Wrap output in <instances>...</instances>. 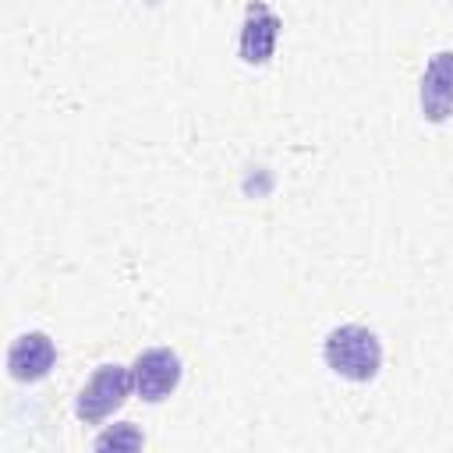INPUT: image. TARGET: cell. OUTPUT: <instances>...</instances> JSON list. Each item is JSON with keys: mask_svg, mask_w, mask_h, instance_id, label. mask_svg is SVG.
Listing matches in <instances>:
<instances>
[{"mask_svg": "<svg viewBox=\"0 0 453 453\" xmlns=\"http://www.w3.org/2000/svg\"><path fill=\"white\" fill-rule=\"evenodd\" d=\"M421 113L435 124L453 117V50H439L421 78Z\"/></svg>", "mask_w": 453, "mask_h": 453, "instance_id": "5", "label": "cell"}, {"mask_svg": "<svg viewBox=\"0 0 453 453\" xmlns=\"http://www.w3.org/2000/svg\"><path fill=\"white\" fill-rule=\"evenodd\" d=\"M142 432L134 425H113L96 439V449H142Z\"/></svg>", "mask_w": 453, "mask_h": 453, "instance_id": "7", "label": "cell"}, {"mask_svg": "<svg viewBox=\"0 0 453 453\" xmlns=\"http://www.w3.org/2000/svg\"><path fill=\"white\" fill-rule=\"evenodd\" d=\"M131 389H134L131 368H124V365H99L96 375L81 386V393H78V400H74V414H78L81 421L96 425V421L110 418V414L127 400Z\"/></svg>", "mask_w": 453, "mask_h": 453, "instance_id": "2", "label": "cell"}, {"mask_svg": "<svg viewBox=\"0 0 453 453\" xmlns=\"http://www.w3.org/2000/svg\"><path fill=\"white\" fill-rule=\"evenodd\" d=\"M322 357H326L329 372H336L350 382H368L382 368V343L368 326L347 322V326L329 329V336L322 343Z\"/></svg>", "mask_w": 453, "mask_h": 453, "instance_id": "1", "label": "cell"}, {"mask_svg": "<svg viewBox=\"0 0 453 453\" xmlns=\"http://www.w3.org/2000/svg\"><path fill=\"white\" fill-rule=\"evenodd\" d=\"M276 35H280V18L262 4H248L244 11V28H241V57L244 64H265L276 50Z\"/></svg>", "mask_w": 453, "mask_h": 453, "instance_id": "6", "label": "cell"}, {"mask_svg": "<svg viewBox=\"0 0 453 453\" xmlns=\"http://www.w3.org/2000/svg\"><path fill=\"white\" fill-rule=\"evenodd\" d=\"M53 361H57V347L39 329L21 333L11 343V350H7V368H11V375L18 382H39V379H46L50 368H53Z\"/></svg>", "mask_w": 453, "mask_h": 453, "instance_id": "4", "label": "cell"}, {"mask_svg": "<svg viewBox=\"0 0 453 453\" xmlns=\"http://www.w3.org/2000/svg\"><path fill=\"white\" fill-rule=\"evenodd\" d=\"M131 379H134V393L149 403L166 400L177 382H180V357L170 347H149L134 357L131 365Z\"/></svg>", "mask_w": 453, "mask_h": 453, "instance_id": "3", "label": "cell"}]
</instances>
